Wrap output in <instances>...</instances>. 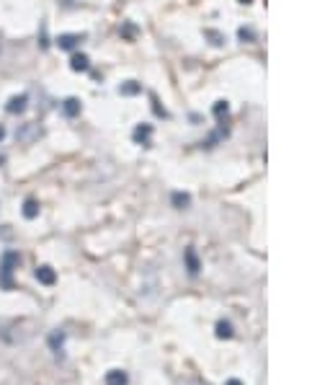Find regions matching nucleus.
Masks as SVG:
<instances>
[{"label": "nucleus", "instance_id": "nucleus-3", "mask_svg": "<svg viewBox=\"0 0 330 385\" xmlns=\"http://www.w3.org/2000/svg\"><path fill=\"white\" fill-rule=\"evenodd\" d=\"M26 106H29V96H26V93H18V96H13V98L5 104V112H8V114H23Z\"/></svg>", "mask_w": 330, "mask_h": 385}, {"label": "nucleus", "instance_id": "nucleus-1", "mask_svg": "<svg viewBox=\"0 0 330 385\" xmlns=\"http://www.w3.org/2000/svg\"><path fill=\"white\" fill-rule=\"evenodd\" d=\"M18 264H21V256L16 251H5L3 259H0V287L3 290H13V272L18 269Z\"/></svg>", "mask_w": 330, "mask_h": 385}, {"label": "nucleus", "instance_id": "nucleus-2", "mask_svg": "<svg viewBox=\"0 0 330 385\" xmlns=\"http://www.w3.org/2000/svg\"><path fill=\"white\" fill-rule=\"evenodd\" d=\"M39 135H41L39 124H34V122H26V124H21V127L16 130V140H18V142H23V145H29V142H34Z\"/></svg>", "mask_w": 330, "mask_h": 385}, {"label": "nucleus", "instance_id": "nucleus-18", "mask_svg": "<svg viewBox=\"0 0 330 385\" xmlns=\"http://www.w3.org/2000/svg\"><path fill=\"white\" fill-rule=\"evenodd\" d=\"M3 163H5V155H3V153H0V166H3Z\"/></svg>", "mask_w": 330, "mask_h": 385}, {"label": "nucleus", "instance_id": "nucleus-9", "mask_svg": "<svg viewBox=\"0 0 330 385\" xmlns=\"http://www.w3.org/2000/svg\"><path fill=\"white\" fill-rule=\"evenodd\" d=\"M106 385H126V375L122 370H111L106 375Z\"/></svg>", "mask_w": 330, "mask_h": 385}, {"label": "nucleus", "instance_id": "nucleus-19", "mask_svg": "<svg viewBox=\"0 0 330 385\" xmlns=\"http://www.w3.org/2000/svg\"><path fill=\"white\" fill-rule=\"evenodd\" d=\"M230 385H237V383H230Z\"/></svg>", "mask_w": 330, "mask_h": 385}, {"label": "nucleus", "instance_id": "nucleus-13", "mask_svg": "<svg viewBox=\"0 0 330 385\" xmlns=\"http://www.w3.org/2000/svg\"><path fill=\"white\" fill-rule=\"evenodd\" d=\"M173 202H176L178 207H186L188 204V197L186 194H176V197H173Z\"/></svg>", "mask_w": 330, "mask_h": 385}, {"label": "nucleus", "instance_id": "nucleus-10", "mask_svg": "<svg viewBox=\"0 0 330 385\" xmlns=\"http://www.w3.org/2000/svg\"><path fill=\"white\" fill-rule=\"evenodd\" d=\"M49 44H52V42H49V31H47V23L41 21V26H39V47H41V49H49Z\"/></svg>", "mask_w": 330, "mask_h": 385}, {"label": "nucleus", "instance_id": "nucleus-7", "mask_svg": "<svg viewBox=\"0 0 330 385\" xmlns=\"http://www.w3.org/2000/svg\"><path fill=\"white\" fill-rule=\"evenodd\" d=\"M70 68L75 70V72H85V70L90 68V62H88V57H85V54H72V60H70Z\"/></svg>", "mask_w": 330, "mask_h": 385}, {"label": "nucleus", "instance_id": "nucleus-8", "mask_svg": "<svg viewBox=\"0 0 330 385\" xmlns=\"http://www.w3.org/2000/svg\"><path fill=\"white\" fill-rule=\"evenodd\" d=\"M23 217H26V220H34V217H39V202H36V199H31V197L26 199V202H23Z\"/></svg>", "mask_w": 330, "mask_h": 385}, {"label": "nucleus", "instance_id": "nucleus-14", "mask_svg": "<svg viewBox=\"0 0 330 385\" xmlns=\"http://www.w3.org/2000/svg\"><path fill=\"white\" fill-rule=\"evenodd\" d=\"M188 267H191V274H196V269H199V264H196V256L188 251Z\"/></svg>", "mask_w": 330, "mask_h": 385}, {"label": "nucleus", "instance_id": "nucleus-4", "mask_svg": "<svg viewBox=\"0 0 330 385\" xmlns=\"http://www.w3.org/2000/svg\"><path fill=\"white\" fill-rule=\"evenodd\" d=\"M34 277L39 279L41 285H47V287H52L54 282H57V274H54V269H52V267H47V264H41V267H36Z\"/></svg>", "mask_w": 330, "mask_h": 385}, {"label": "nucleus", "instance_id": "nucleus-5", "mask_svg": "<svg viewBox=\"0 0 330 385\" xmlns=\"http://www.w3.org/2000/svg\"><path fill=\"white\" fill-rule=\"evenodd\" d=\"M82 39H85L82 34H60L57 36V47L60 49H75Z\"/></svg>", "mask_w": 330, "mask_h": 385}, {"label": "nucleus", "instance_id": "nucleus-6", "mask_svg": "<svg viewBox=\"0 0 330 385\" xmlns=\"http://www.w3.org/2000/svg\"><path fill=\"white\" fill-rule=\"evenodd\" d=\"M62 112H65V116H78L80 114V101L78 98H65L62 101Z\"/></svg>", "mask_w": 330, "mask_h": 385}, {"label": "nucleus", "instance_id": "nucleus-16", "mask_svg": "<svg viewBox=\"0 0 330 385\" xmlns=\"http://www.w3.org/2000/svg\"><path fill=\"white\" fill-rule=\"evenodd\" d=\"M219 336H230V326L227 323H219Z\"/></svg>", "mask_w": 330, "mask_h": 385}, {"label": "nucleus", "instance_id": "nucleus-11", "mask_svg": "<svg viewBox=\"0 0 330 385\" xmlns=\"http://www.w3.org/2000/svg\"><path fill=\"white\" fill-rule=\"evenodd\" d=\"M147 137H150V127H137V130H134V140L137 142L147 145Z\"/></svg>", "mask_w": 330, "mask_h": 385}, {"label": "nucleus", "instance_id": "nucleus-15", "mask_svg": "<svg viewBox=\"0 0 330 385\" xmlns=\"http://www.w3.org/2000/svg\"><path fill=\"white\" fill-rule=\"evenodd\" d=\"M122 31H124V36H134V34H137V29H134V26H132V23H126V26H124V29H122Z\"/></svg>", "mask_w": 330, "mask_h": 385}, {"label": "nucleus", "instance_id": "nucleus-12", "mask_svg": "<svg viewBox=\"0 0 330 385\" xmlns=\"http://www.w3.org/2000/svg\"><path fill=\"white\" fill-rule=\"evenodd\" d=\"M119 91H122L124 96H134V93H140L142 88H140V83H132V80H129V83H124V86L119 88Z\"/></svg>", "mask_w": 330, "mask_h": 385}, {"label": "nucleus", "instance_id": "nucleus-17", "mask_svg": "<svg viewBox=\"0 0 330 385\" xmlns=\"http://www.w3.org/2000/svg\"><path fill=\"white\" fill-rule=\"evenodd\" d=\"M3 137H5V130H3V127H0V142H3Z\"/></svg>", "mask_w": 330, "mask_h": 385}]
</instances>
